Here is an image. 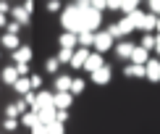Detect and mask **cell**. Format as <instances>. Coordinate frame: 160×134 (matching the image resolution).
Instances as JSON below:
<instances>
[{"mask_svg":"<svg viewBox=\"0 0 160 134\" xmlns=\"http://www.w3.org/2000/svg\"><path fill=\"white\" fill-rule=\"evenodd\" d=\"M55 105H50V108H42V111H37V118H39V124L42 126H48V124H52L55 121Z\"/></svg>","mask_w":160,"mask_h":134,"instance_id":"15","label":"cell"},{"mask_svg":"<svg viewBox=\"0 0 160 134\" xmlns=\"http://www.w3.org/2000/svg\"><path fill=\"white\" fill-rule=\"evenodd\" d=\"M113 45H116V42H113V37H110L105 29H102V32H95V45H92V48H95V53L105 55V53H108Z\"/></svg>","mask_w":160,"mask_h":134,"instance_id":"5","label":"cell"},{"mask_svg":"<svg viewBox=\"0 0 160 134\" xmlns=\"http://www.w3.org/2000/svg\"><path fill=\"white\" fill-rule=\"evenodd\" d=\"M76 8L82 13V32H92V34L100 32V26H102V13H97L89 3H84V0H79Z\"/></svg>","mask_w":160,"mask_h":134,"instance_id":"1","label":"cell"},{"mask_svg":"<svg viewBox=\"0 0 160 134\" xmlns=\"http://www.w3.org/2000/svg\"><path fill=\"white\" fill-rule=\"evenodd\" d=\"M89 79H92V82H95L97 87H105V84H110V79H113V69H110L108 63H105V66H102L100 71L89 74Z\"/></svg>","mask_w":160,"mask_h":134,"instance_id":"7","label":"cell"},{"mask_svg":"<svg viewBox=\"0 0 160 134\" xmlns=\"http://www.w3.org/2000/svg\"><path fill=\"white\" fill-rule=\"evenodd\" d=\"M61 26H63V32H68V34H79V32H82V13H79L76 3L66 5V8L61 11Z\"/></svg>","mask_w":160,"mask_h":134,"instance_id":"2","label":"cell"},{"mask_svg":"<svg viewBox=\"0 0 160 134\" xmlns=\"http://www.w3.org/2000/svg\"><path fill=\"white\" fill-rule=\"evenodd\" d=\"M71 103H74V95H71V92H52V105H55V111H68Z\"/></svg>","mask_w":160,"mask_h":134,"instance_id":"8","label":"cell"},{"mask_svg":"<svg viewBox=\"0 0 160 134\" xmlns=\"http://www.w3.org/2000/svg\"><path fill=\"white\" fill-rule=\"evenodd\" d=\"M123 76H129V79H144V66H134V63L123 66Z\"/></svg>","mask_w":160,"mask_h":134,"instance_id":"20","label":"cell"},{"mask_svg":"<svg viewBox=\"0 0 160 134\" xmlns=\"http://www.w3.org/2000/svg\"><path fill=\"white\" fill-rule=\"evenodd\" d=\"M5 24H8V16H3V13H0V29H5Z\"/></svg>","mask_w":160,"mask_h":134,"instance_id":"43","label":"cell"},{"mask_svg":"<svg viewBox=\"0 0 160 134\" xmlns=\"http://www.w3.org/2000/svg\"><path fill=\"white\" fill-rule=\"evenodd\" d=\"M147 61H150V53L137 45L134 53H131V63H134V66H147Z\"/></svg>","mask_w":160,"mask_h":134,"instance_id":"17","label":"cell"},{"mask_svg":"<svg viewBox=\"0 0 160 134\" xmlns=\"http://www.w3.org/2000/svg\"><path fill=\"white\" fill-rule=\"evenodd\" d=\"M108 11H121V3H110L108 0Z\"/></svg>","mask_w":160,"mask_h":134,"instance_id":"42","label":"cell"},{"mask_svg":"<svg viewBox=\"0 0 160 134\" xmlns=\"http://www.w3.org/2000/svg\"><path fill=\"white\" fill-rule=\"evenodd\" d=\"M13 61H16L13 66H18V63H29V61H32V48H29V45H21L18 50H13Z\"/></svg>","mask_w":160,"mask_h":134,"instance_id":"13","label":"cell"},{"mask_svg":"<svg viewBox=\"0 0 160 134\" xmlns=\"http://www.w3.org/2000/svg\"><path fill=\"white\" fill-rule=\"evenodd\" d=\"M13 90H16V95H26V92H32V84H29V79H16V84H13Z\"/></svg>","mask_w":160,"mask_h":134,"instance_id":"24","label":"cell"},{"mask_svg":"<svg viewBox=\"0 0 160 134\" xmlns=\"http://www.w3.org/2000/svg\"><path fill=\"white\" fill-rule=\"evenodd\" d=\"M58 45H61L63 50H76L79 42H76V34H68V32H63L61 37H58Z\"/></svg>","mask_w":160,"mask_h":134,"instance_id":"16","label":"cell"},{"mask_svg":"<svg viewBox=\"0 0 160 134\" xmlns=\"http://www.w3.org/2000/svg\"><path fill=\"white\" fill-rule=\"evenodd\" d=\"M21 100H24V103H26V108L32 111V108H34V103H37V92H26V95H24Z\"/></svg>","mask_w":160,"mask_h":134,"instance_id":"32","label":"cell"},{"mask_svg":"<svg viewBox=\"0 0 160 134\" xmlns=\"http://www.w3.org/2000/svg\"><path fill=\"white\" fill-rule=\"evenodd\" d=\"M105 66V58L100 55V53H95V50H89V58L84 61V71H89V74H95V71H100Z\"/></svg>","mask_w":160,"mask_h":134,"instance_id":"9","label":"cell"},{"mask_svg":"<svg viewBox=\"0 0 160 134\" xmlns=\"http://www.w3.org/2000/svg\"><path fill=\"white\" fill-rule=\"evenodd\" d=\"M29 84H32V92H39V90H42V76H39V74H32Z\"/></svg>","mask_w":160,"mask_h":134,"instance_id":"29","label":"cell"},{"mask_svg":"<svg viewBox=\"0 0 160 134\" xmlns=\"http://www.w3.org/2000/svg\"><path fill=\"white\" fill-rule=\"evenodd\" d=\"M5 118H21V111L16 108V103H11L8 108H5Z\"/></svg>","mask_w":160,"mask_h":134,"instance_id":"30","label":"cell"},{"mask_svg":"<svg viewBox=\"0 0 160 134\" xmlns=\"http://www.w3.org/2000/svg\"><path fill=\"white\" fill-rule=\"evenodd\" d=\"M32 134H48V126H42V124H37L34 129H32Z\"/></svg>","mask_w":160,"mask_h":134,"instance_id":"40","label":"cell"},{"mask_svg":"<svg viewBox=\"0 0 160 134\" xmlns=\"http://www.w3.org/2000/svg\"><path fill=\"white\" fill-rule=\"evenodd\" d=\"M63 129H66V126H63V124H58V121L48 124V134H63Z\"/></svg>","mask_w":160,"mask_h":134,"instance_id":"34","label":"cell"},{"mask_svg":"<svg viewBox=\"0 0 160 134\" xmlns=\"http://www.w3.org/2000/svg\"><path fill=\"white\" fill-rule=\"evenodd\" d=\"M58 66H61V63H58L55 58H48V61H45V71H48V74H58Z\"/></svg>","mask_w":160,"mask_h":134,"instance_id":"31","label":"cell"},{"mask_svg":"<svg viewBox=\"0 0 160 134\" xmlns=\"http://www.w3.org/2000/svg\"><path fill=\"white\" fill-rule=\"evenodd\" d=\"M55 121L66 126V124H68V111H58V113H55Z\"/></svg>","mask_w":160,"mask_h":134,"instance_id":"37","label":"cell"},{"mask_svg":"<svg viewBox=\"0 0 160 134\" xmlns=\"http://www.w3.org/2000/svg\"><path fill=\"white\" fill-rule=\"evenodd\" d=\"M137 11H139L137 0H126V3H121V13L123 16H131V13H137Z\"/></svg>","mask_w":160,"mask_h":134,"instance_id":"25","label":"cell"},{"mask_svg":"<svg viewBox=\"0 0 160 134\" xmlns=\"http://www.w3.org/2000/svg\"><path fill=\"white\" fill-rule=\"evenodd\" d=\"M11 21H16L18 26H29V13H26L21 5H11Z\"/></svg>","mask_w":160,"mask_h":134,"instance_id":"12","label":"cell"},{"mask_svg":"<svg viewBox=\"0 0 160 134\" xmlns=\"http://www.w3.org/2000/svg\"><path fill=\"white\" fill-rule=\"evenodd\" d=\"M50 105H52V92L50 90H39L37 92V103H34V108H32V111H42V108H50Z\"/></svg>","mask_w":160,"mask_h":134,"instance_id":"11","label":"cell"},{"mask_svg":"<svg viewBox=\"0 0 160 134\" xmlns=\"http://www.w3.org/2000/svg\"><path fill=\"white\" fill-rule=\"evenodd\" d=\"M76 42H79V48L89 50L92 45H95V34H92V32H79V34H76Z\"/></svg>","mask_w":160,"mask_h":134,"instance_id":"21","label":"cell"},{"mask_svg":"<svg viewBox=\"0 0 160 134\" xmlns=\"http://www.w3.org/2000/svg\"><path fill=\"white\" fill-rule=\"evenodd\" d=\"M84 87H87L84 79H76V76H74V82H71V90H68V92L76 97V95H82V92H84Z\"/></svg>","mask_w":160,"mask_h":134,"instance_id":"27","label":"cell"},{"mask_svg":"<svg viewBox=\"0 0 160 134\" xmlns=\"http://www.w3.org/2000/svg\"><path fill=\"white\" fill-rule=\"evenodd\" d=\"M18 124H24V126H29V129H34V126L39 124V118H37V113H34V111H26V113H21Z\"/></svg>","mask_w":160,"mask_h":134,"instance_id":"23","label":"cell"},{"mask_svg":"<svg viewBox=\"0 0 160 134\" xmlns=\"http://www.w3.org/2000/svg\"><path fill=\"white\" fill-rule=\"evenodd\" d=\"M0 45H3L5 50H18V48H21V39L13 37V34H3V37H0Z\"/></svg>","mask_w":160,"mask_h":134,"instance_id":"22","label":"cell"},{"mask_svg":"<svg viewBox=\"0 0 160 134\" xmlns=\"http://www.w3.org/2000/svg\"><path fill=\"white\" fill-rule=\"evenodd\" d=\"M18 32H21V26H18L16 21H8V24H5V34H13V37H18Z\"/></svg>","mask_w":160,"mask_h":134,"instance_id":"33","label":"cell"},{"mask_svg":"<svg viewBox=\"0 0 160 134\" xmlns=\"http://www.w3.org/2000/svg\"><path fill=\"white\" fill-rule=\"evenodd\" d=\"M16 126H18V118H5V121H3V129L5 131H16Z\"/></svg>","mask_w":160,"mask_h":134,"instance_id":"35","label":"cell"},{"mask_svg":"<svg viewBox=\"0 0 160 134\" xmlns=\"http://www.w3.org/2000/svg\"><path fill=\"white\" fill-rule=\"evenodd\" d=\"M0 79H3V84L13 87V84H16V79H18V74H16V66H5V69H3V74H0Z\"/></svg>","mask_w":160,"mask_h":134,"instance_id":"19","label":"cell"},{"mask_svg":"<svg viewBox=\"0 0 160 134\" xmlns=\"http://www.w3.org/2000/svg\"><path fill=\"white\" fill-rule=\"evenodd\" d=\"M139 48H144L147 53H152V48H155V34H142V39H139Z\"/></svg>","mask_w":160,"mask_h":134,"instance_id":"26","label":"cell"},{"mask_svg":"<svg viewBox=\"0 0 160 134\" xmlns=\"http://www.w3.org/2000/svg\"><path fill=\"white\" fill-rule=\"evenodd\" d=\"M147 13H152V16H160V0H150V3H147Z\"/></svg>","mask_w":160,"mask_h":134,"instance_id":"36","label":"cell"},{"mask_svg":"<svg viewBox=\"0 0 160 134\" xmlns=\"http://www.w3.org/2000/svg\"><path fill=\"white\" fill-rule=\"evenodd\" d=\"M131 24H134V29H139L142 34H152L155 32V24H158V16H152V13H144V11H137L131 13Z\"/></svg>","mask_w":160,"mask_h":134,"instance_id":"3","label":"cell"},{"mask_svg":"<svg viewBox=\"0 0 160 134\" xmlns=\"http://www.w3.org/2000/svg\"><path fill=\"white\" fill-rule=\"evenodd\" d=\"M134 48H137V45L131 42V39H121V42L113 45V55L121 58V61H131V53H134Z\"/></svg>","mask_w":160,"mask_h":134,"instance_id":"6","label":"cell"},{"mask_svg":"<svg viewBox=\"0 0 160 134\" xmlns=\"http://www.w3.org/2000/svg\"><path fill=\"white\" fill-rule=\"evenodd\" d=\"M105 32H108L113 39H116V37H131V32H134V24H131V18H129V16H121L116 24H110Z\"/></svg>","mask_w":160,"mask_h":134,"instance_id":"4","label":"cell"},{"mask_svg":"<svg viewBox=\"0 0 160 134\" xmlns=\"http://www.w3.org/2000/svg\"><path fill=\"white\" fill-rule=\"evenodd\" d=\"M71 58H74V50H58V55H55V61L58 63H71Z\"/></svg>","mask_w":160,"mask_h":134,"instance_id":"28","label":"cell"},{"mask_svg":"<svg viewBox=\"0 0 160 134\" xmlns=\"http://www.w3.org/2000/svg\"><path fill=\"white\" fill-rule=\"evenodd\" d=\"M0 13H3V16H8V13H11V3H5V0H0Z\"/></svg>","mask_w":160,"mask_h":134,"instance_id":"39","label":"cell"},{"mask_svg":"<svg viewBox=\"0 0 160 134\" xmlns=\"http://www.w3.org/2000/svg\"><path fill=\"white\" fill-rule=\"evenodd\" d=\"M152 50H155V55L160 58V34H155V48H152Z\"/></svg>","mask_w":160,"mask_h":134,"instance_id":"41","label":"cell"},{"mask_svg":"<svg viewBox=\"0 0 160 134\" xmlns=\"http://www.w3.org/2000/svg\"><path fill=\"white\" fill-rule=\"evenodd\" d=\"M89 58V50H84V48H76L74 50V58H71V69H84V61Z\"/></svg>","mask_w":160,"mask_h":134,"instance_id":"14","label":"cell"},{"mask_svg":"<svg viewBox=\"0 0 160 134\" xmlns=\"http://www.w3.org/2000/svg\"><path fill=\"white\" fill-rule=\"evenodd\" d=\"M48 11H50V13H58V11H63V5L55 3V0H50V3H48Z\"/></svg>","mask_w":160,"mask_h":134,"instance_id":"38","label":"cell"},{"mask_svg":"<svg viewBox=\"0 0 160 134\" xmlns=\"http://www.w3.org/2000/svg\"><path fill=\"white\" fill-rule=\"evenodd\" d=\"M144 79H150L152 84L160 82V61L158 58H150L147 61V66H144Z\"/></svg>","mask_w":160,"mask_h":134,"instance_id":"10","label":"cell"},{"mask_svg":"<svg viewBox=\"0 0 160 134\" xmlns=\"http://www.w3.org/2000/svg\"><path fill=\"white\" fill-rule=\"evenodd\" d=\"M71 82H74V76H68V74H58V76H55V92H68L71 90Z\"/></svg>","mask_w":160,"mask_h":134,"instance_id":"18","label":"cell"}]
</instances>
